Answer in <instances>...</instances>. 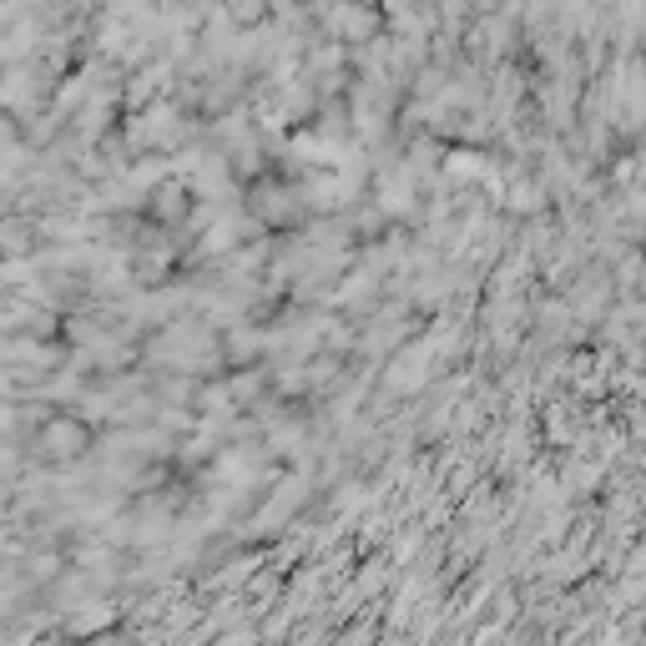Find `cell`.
Returning <instances> with one entry per match:
<instances>
[{
    "instance_id": "obj_1",
    "label": "cell",
    "mask_w": 646,
    "mask_h": 646,
    "mask_svg": "<svg viewBox=\"0 0 646 646\" xmlns=\"http://www.w3.org/2000/svg\"><path fill=\"white\" fill-rule=\"evenodd\" d=\"M81 439H86V435H81L77 424H67V420H56V424H46V430H40V449H46V455H56V460L77 455Z\"/></svg>"
},
{
    "instance_id": "obj_2",
    "label": "cell",
    "mask_w": 646,
    "mask_h": 646,
    "mask_svg": "<svg viewBox=\"0 0 646 646\" xmlns=\"http://www.w3.org/2000/svg\"><path fill=\"white\" fill-rule=\"evenodd\" d=\"M11 146H15V121L0 111V152H11Z\"/></svg>"
}]
</instances>
